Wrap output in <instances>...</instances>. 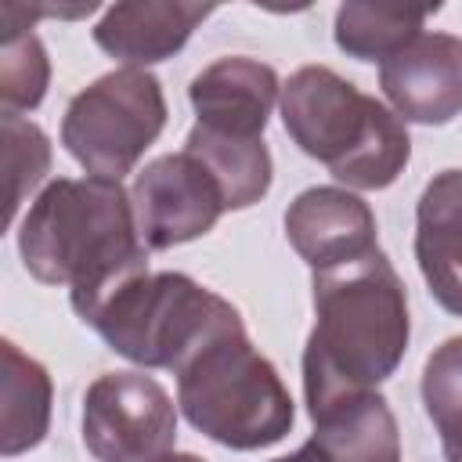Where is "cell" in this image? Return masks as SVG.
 <instances>
[{
	"label": "cell",
	"mask_w": 462,
	"mask_h": 462,
	"mask_svg": "<svg viewBox=\"0 0 462 462\" xmlns=\"http://www.w3.org/2000/svg\"><path fill=\"white\" fill-rule=\"evenodd\" d=\"M408 336L404 282L383 249L314 271V328L303 350L310 419L390 379L408 350Z\"/></svg>",
	"instance_id": "cell-1"
},
{
	"label": "cell",
	"mask_w": 462,
	"mask_h": 462,
	"mask_svg": "<svg viewBox=\"0 0 462 462\" xmlns=\"http://www.w3.org/2000/svg\"><path fill=\"white\" fill-rule=\"evenodd\" d=\"M18 253L36 282L69 289L83 321L123 282L148 271L130 191L101 177L51 180L18 227Z\"/></svg>",
	"instance_id": "cell-2"
},
{
	"label": "cell",
	"mask_w": 462,
	"mask_h": 462,
	"mask_svg": "<svg viewBox=\"0 0 462 462\" xmlns=\"http://www.w3.org/2000/svg\"><path fill=\"white\" fill-rule=\"evenodd\" d=\"M278 105L296 148L350 188H390L411 159L404 119L325 65L296 69L282 83Z\"/></svg>",
	"instance_id": "cell-3"
},
{
	"label": "cell",
	"mask_w": 462,
	"mask_h": 462,
	"mask_svg": "<svg viewBox=\"0 0 462 462\" xmlns=\"http://www.w3.org/2000/svg\"><path fill=\"white\" fill-rule=\"evenodd\" d=\"M184 419L231 451L278 444L292 430V397L278 368L249 343L245 328L206 343L177 368Z\"/></svg>",
	"instance_id": "cell-4"
},
{
	"label": "cell",
	"mask_w": 462,
	"mask_h": 462,
	"mask_svg": "<svg viewBox=\"0 0 462 462\" xmlns=\"http://www.w3.org/2000/svg\"><path fill=\"white\" fill-rule=\"evenodd\" d=\"M87 325L141 368H180L206 343L242 332V314L180 271L137 274L123 282Z\"/></svg>",
	"instance_id": "cell-5"
},
{
	"label": "cell",
	"mask_w": 462,
	"mask_h": 462,
	"mask_svg": "<svg viewBox=\"0 0 462 462\" xmlns=\"http://www.w3.org/2000/svg\"><path fill=\"white\" fill-rule=\"evenodd\" d=\"M166 126L162 83L144 69H116L79 90L61 119V144L101 180H123Z\"/></svg>",
	"instance_id": "cell-6"
},
{
	"label": "cell",
	"mask_w": 462,
	"mask_h": 462,
	"mask_svg": "<svg viewBox=\"0 0 462 462\" xmlns=\"http://www.w3.org/2000/svg\"><path fill=\"white\" fill-rule=\"evenodd\" d=\"M177 408L144 372H105L83 393V444L97 462H155L173 451Z\"/></svg>",
	"instance_id": "cell-7"
},
{
	"label": "cell",
	"mask_w": 462,
	"mask_h": 462,
	"mask_svg": "<svg viewBox=\"0 0 462 462\" xmlns=\"http://www.w3.org/2000/svg\"><path fill=\"white\" fill-rule=\"evenodd\" d=\"M130 202L144 249H173L202 238L227 209L217 180L188 152L152 159L134 177Z\"/></svg>",
	"instance_id": "cell-8"
},
{
	"label": "cell",
	"mask_w": 462,
	"mask_h": 462,
	"mask_svg": "<svg viewBox=\"0 0 462 462\" xmlns=\"http://www.w3.org/2000/svg\"><path fill=\"white\" fill-rule=\"evenodd\" d=\"M379 87L404 123H451L462 112V40L419 32L379 65Z\"/></svg>",
	"instance_id": "cell-9"
},
{
	"label": "cell",
	"mask_w": 462,
	"mask_h": 462,
	"mask_svg": "<svg viewBox=\"0 0 462 462\" xmlns=\"http://www.w3.org/2000/svg\"><path fill=\"white\" fill-rule=\"evenodd\" d=\"M289 245L310 271H328L379 249L372 206L346 188H307L285 209Z\"/></svg>",
	"instance_id": "cell-10"
},
{
	"label": "cell",
	"mask_w": 462,
	"mask_h": 462,
	"mask_svg": "<svg viewBox=\"0 0 462 462\" xmlns=\"http://www.w3.org/2000/svg\"><path fill=\"white\" fill-rule=\"evenodd\" d=\"M199 126L235 137H263L274 101L282 97L278 72L256 58H220L188 87Z\"/></svg>",
	"instance_id": "cell-11"
},
{
	"label": "cell",
	"mask_w": 462,
	"mask_h": 462,
	"mask_svg": "<svg viewBox=\"0 0 462 462\" xmlns=\"http://www.w3.org/2000/svg\"><path fill=\"white\" fill-rule=\"evenodd\" d=\"M209 11H213L209 4H191V0L112 4L94 25V43L116 61H126L130 69H144L173 58Z\"/></svg>",
	"instance_id": "cell-12"
},
{
	"label": "cell",
	"mask_w": 462,
	"mask_h": 462,
	"mask_svg": "<svg viewBox=\"0 0 462 462\" xmlns=\"http://www.w3.org/2000/svg\"><path fill=\"white\" fill-rule=\"evenodd\" d=\"M415 260L433 300L462 318V170L437 173L415 206Z\"/></svg>",
	"instance_id": "cell-13"
},
{
	"label": "cell",
	"mask_w": 462,
	"mask_h": 462,
	"mask_svg": "<svg viewBox=\"0 0 462 462\" xmlns=\"http://www.w3.org/2000/svg\"><path fill=\"white\" fill-rule=\"evenodd\" d=\"M310 444L325 462H401L397 419L375 390L314 415Z\"/></svg>",
	"instance_id": "cell-14"
},
{
	"label": "cell",
	"mask_w": 462,
	"mask_h": 462,
	"mask_svg": "<svg viewBox=\"0 0 462 462\" xmlns=\"http://www.w3.org/2000/svg\"><path fill=\"white\" fill-rule=\"evenodd\" d=\"M184 152L206 166V173L217 180L227 209H245L260 202L271 188V152L263 137H235L217 134L206 126H191Z\"/></svg>",
	"instance_id": "cell-15"
},
{
	"label": "cell",
	"mask_w": 462,
	"mask_h": 462,
	"mask_svg": "<svg viewBox=\"0 0 462 462\" xmlns=\"http://www.w3.org/2000/svg\"><path fill=\"white\" fill-rule=\"evenodd\" d=\"M51 375L40 361L25 357L11 339H4V422L0 451L7 458L36 448L51 426Z\"/></svg>",
	"instance_id": "cell-16"
},
{
	"label": "cell",
	"mask_w": 462,
	"mask_h": 462,
	"mask_svg": "<svg viewBox=\"0 0 462 462\" xmlns=\"http://www.w3.org/2000/svg\"><path fill=\"white\" fill-rule=\"evenodd\" d=\"M437 7H375L343 4L336 11V43L357 61H386L408 47Z\"/></svg>",
	"instance_id": "cell-17"
},
{
	"label": "cell",
	"mask_w": 462,
	"mask_h": 462,
	"mask_svg": "<svg viewBox=\"0 0 462 462\" xmlns=\"http://www.w3.org/2000/svg\"><path fill=\"white\" fill-rule=\"evenodd\" d=\"M422 404L444 448V462H462V336L444 339L422 368Z\"/></svg>",
	"instance_id": "cell-18"
},
{
	"label": "cell",
	"mask_w": 462,
	"mask_h": 462,
	"mask_svg": "<svg viewBox=\"0 0 462 462\" xmlns=\"http://www.w3.org/2000/svg\"><path fill=\"white\" fill-rule=\"evenodd\" d=\"M51 79V61L43 43L25 29V32H4L0 47V97L4 112L18 116L29 112L43 101Z\"/></svg>",
	"instance_id": "cell-19"
},
{
	"label": "cell",
	"mask_w": 462,
	"mask_h": 462,
	"mask_svg": "<svg viewBox=\"0 0 462 462\" xmlns=\"http://www.w3.org/2000/svg\"><path fill=\"white\" fill-rule=\"evenodd\" d=\"M4 144H7V173H11V191H7V224H11L22 199L51 170V141L36 123L4 112Z\"/></svg>",
	"instance_id": "cell-20"
},
{
	"label": "cell",
	"mask_w": 462,
	"mask_h": 462,
	"mask_svg": "<svg viewBox=\"0 0 462 462\" xmlns=\"http://www.w3.org/2000/svg\"><path fill=\"white\" fill-rule=\"evenodd\" d=\"M274 462H325V458H321V451H318V448L307 440L303 448H296L292 455H285V458H274Z\"/></svg>",
	"instance_id": "cell-21"
},
{
	"label": "cell",
	"mask_w": 462,
	"mask_h": 462,
	"mask_svg": "<svg viewBox=\"0 0 462 462\" xmlns=\"http://www.w3.org/2000/svg\"><path fill=\"white\" fill-rule=\"evenodd\" d=\"M155 462H202V458L199 455H184V451H170V455H162Z\"/></svg>",
	"instance_id": "cell-22"
}]
</instances>
